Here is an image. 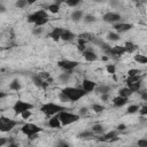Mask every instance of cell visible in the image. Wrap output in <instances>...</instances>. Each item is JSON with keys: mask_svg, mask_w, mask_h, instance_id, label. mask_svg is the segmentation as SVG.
<instances>
[{"mask_svg": "<svg viewBox=\"0 0 147 147\" xmlns=\"http://www.w3.org/2000/svg\"><path fill=\"white\" fill-rule=\"evenodd\" d=\"M63 30H64V29H62V28H54L53 31L49 33V37H51L53 40L57 41L59 39H61V34H62Z\"/></svg>", "mask_w": 147, "mask_h": 147, "instance_id": "cell-14", "label": "cell"}, {"mask_svg": "<svg viewBox=\"0 0 147 147\" xmlns=\"http://www.w3.org/2000/svg\"><path fill=\"white\" fill-rule=\"evenodd\" d=\"M83 56H84V59L87 62H93V61H96L98 60V55L93 51H88V49H85L83 52Z\"/></svg>", "mask_w": 147, "mask_h": 147, "instance_id": "cell-12", "label": "cell"}, {"mask_svg": "<svg viewBox=\"0 0 147 147\" xmlns=\"http://www.w3.org/2000/svg\"><path fill=\"white\" fill-rule=\"evenodd\" d=\"M134 61H137V62L140 63V64H146V63H147V57H146L145 55L137 54V55H134Z\"/></svg>", "mask_w": 147, "mask_h": 147, "instance_id": "cell-26", "label": "cell"}, {"mask_svg": "<svg viewBox=\"0 0 147 147\" xmlns=\"http://www.w3.org/2000/svg\"><path fill=\"white\" fill-rule=\"evenodd\" d=\"M21 83L17 80V79H14L10 84H9V90H11V91H20L21 90Z\"/></svg>", "mask_w": 147, "mask_h": 147, "instance_id": "cell-22", "label": "cell"}, {"mask_svg": "<svg viewBox=\"0 0 147 147\" xmlns=\"http://www.w3.org/2000/svg\"><path fill=\"white\" fill-rule=\"evenodd\" d=\"M92 131H93V133H102L103 132V126L101 124H94L92 126Z\"/></svg>", "mask_w": 147, "mask_h": 147, "instance_id": "cell-32", "label": "cell"}, {"mask_svg": "<svg viewBox=\"0 0 147 147\" xmlns=\"http://www.w3.org/2000/svg\"><path fill=\"white\" fill-rule=\"evenodd\" d=\"M83 16H84V14H83L82 10H75V11L71 14V18H72L75 22H79V21L83 18Z\"/></svg>", "mask_w": 147, "mask_h": 147, "instance_id": "cell-21", "label": "cell"}, {"mask_svg": "<svg viewBox=\"0 0 147 147\" xmlns=\"http://www.w3.org/2000/svg\"><path fill=\"white\" fill-rule=\"evenodd\" d=\"M26 5H28V1H26V0H17L16 3H15V6H16L17 8H23V7H25Z\"/></svg>", "mask_w": 147, "mask_h": 147, "instance_id": "cell-38", "label": "cell"}, {"mask_svg": "<svg viewBox=\"0 0 147 147\" xmlns=\"http://www.w3.org/2000/svg\"><path fill=\"white\" fill-rule=\"evenodd\" d=\"M132 93H133V92H132V91H131V90H130L127 86H126V87H123V88H121V90H119V95H121V96L129 98V96H130Z\"/></svg>", "mask_w": 147, "mask_h": 147, "instance_id": "cell-24", "label": "cell"}, {"mask_svg": "<svg viewBox=\"0 0 147 147\" xmlns=\"http://www.w3.org/2000/svg\"><path fill=\"white\" fill-rule=\"evenodd\" d=\"M102 60H103V61H107V60H108V57H107V56H103V57H102Z\"/></svg>", "mask_w": 147, "mask_h": 147, "instance_id": "cell-58", "label": "cell"}, {"mask_svg": "<svg viewBox=\"0 0 147 147\" xmlns=\"http://www.w3.org/2000/svg\"><path fill=\"white\" fill-rule=\"evenodd\" d=\"M47 17H48L47 11L44 10V9H40V10H37V11H34L33 14L29 15V16H28V22L34 23V22H37V21L40 20V18H47Z\"/></svg>", "mask_w": 147, "mask_h": 147, "instance_id": "cell-8", "label": "cell"}, {"mask_svg": "<svg viewBox=\"0 0 147 147\" xmlns=\"http://www.w3.org/2000/svg\"><path fill=\"white\" fill-rule=\"evenodd\" d=\"M38 75H39V77H40L42 80H46V82H47V80L51 78L49 74H48V72H45V71H41V72H39Z\"/></svg>", "mask_w": 147, "mask_h": 147, "instance_id": "cell-37", "label": "cell"}, {"mask_svg": "<svg viewBox=\"0 0 147 147\" xmlns=\"http://www.w3.org/2000/svg\"><path fill=\"white\" fill-rule=\"evenodd\" d=\"M138 146L140 147H147V140L146 139H141L138 141Z\"/></svg>", "mask_w": 147, "mask_h": 147, "instance_id": "cell-46", "label": "cell"}, {"mask_svg": "<svg viewBox=\"0 0 147 147\" xmlns=\"http://www.w3.org/2000/svg\"><path fill=\"white\" fill-rule=\"evenodd\" d=\"M106 70H107L108 74H110V75H115V72H116V67H115V64H107Z\"/></svg>", "mask_w": 147, "mask_h": 147, "instance_id": "cell-34", "label": "cell"}, {"mask_svg": "<svg viewBox=\"0 0 147 147\" xmlns=\"http://www.w3.org/2000/svg\"><path fill=\"white\" fill-rule=\"evenodd\" d=\"M138 46L131 41H126L125 45H124V49H125V53H133L134 51H137Z\"/></svg>", "mask_w": 147, "mask_h": 147, "instance_id": "cell-18", "label": "cell"}, {"mask_svg": "<svg viewBox=\"0 0 147 147\" xmlns=\"http://www.w3.org/2000/svg\"><path fill=\"white\" fill-rule=\"evenodd\" d=\"M65 108L60 106V105H56V103H53V102H47L45 105H42L40 107V111L47 116H53V115H56L57 113H60L61 110H64Z\"/></svg>", "mask_w": 147, "mask_h": 147, "instance_id": "cell-3", "label": "cell"}, {"mask_svg": "<svg viewBox=\"0 0 147 147\" xmlns=\"http://www.w3.org/2000/svg\"><path fill=\"white\" fill-rule=\"evenodd\" d=\"M83 20H84V22H86V23H91V22H94L96 18H95L93 15H85Z\"/></svg>", "mask_w": 147, "mask_h": 147, "instance_id": "cell-39", "label": "cell"}, {"mask_svg": "<svg viewBox=\"0 0 147 147\" xmlns=\"http://www.w3.org/2000/svg\"><path fill=\"white\" fill-rule=\"evenodd\" d=\"M16 125H17L16 121L6 116H0V132H9Z\"/></svg>", "mask_w": 147, "mask_h": 147, "instance_id": "cell-4", "label": "cell"}, {"mask_svg": "<svg viewBox=\"0 0 147 147\" xmlns=\"http://www.w3.org/2000/svg\"><path fill=\"white\" fill-rule=\"evenodd\" d=\"M32 108H33V105L32 103L26 102V101H23V100L16 101L15 105L13 106V109H14L15 114H17V115H21L25 110H31Z\"/></svg>", "mask_w": 147, "mask_h": 147, "instance_id": "cell-6", "label": "cell"}, {"mask_svg": "<svg viewBox=\"0 0 147 147\" xmlns=\"http://www.w3.org/2000/svg\"><path fill=\"white\" fill-rule=\"evenodd\" d=\"M131 1H133V2H139V0H131Z\"/></svg>", "mask_w": 147, "mask_h": 147, "instance_id": "cell-60", "label": "cell"}, {"mask_svg": "<svg viewBox=\"0 0 147 147\" xmlns=\"http://www.w3.org/2000/svg\"><path fill=\"white\" fill-rule=\"evenodd\" d=\"M124 53H125L124 46H114V47H110V51H109V54L114 56H121Z\"/></svg>", "mask_w": 147, "mask_h": 147, "instance_id": "cell-13", "label": "cell"}, {"mask_svg": "<svg viewBox=\"0 0 147 147\" xmlns=\"http://www.w3.org/2000/svg\"><path fill=\"white\" fill-rule=\"evenodd\" d=\"M117 131L119 132V131H124L125 129H126V126H125V124H119V125H117Z\"/></svg>", "mask_w": 147, "mask_h": 147, "instance_id": "cell-48", "label": "cell"}, {"mask_svg": "<svg viewBox=\"0 0 147 147\" xmlns=\"http://www.w3.org/2000/svg\"><path fill=\"white\" fill-rule=\"evenodd\" d=\"M48 125H49L52 129H57V127L61 126V122H60V119H59V117H57V114H56V115H53V116L49 118Z\"/></svg>", "mask_w": 147, "mask_h": 147, "instance_id": "cell-16", "label": "cell"}, {"mask_svg": "<svg viewBox=\"0 0 147 147\" xmlns=\"http://www.w3.org/2000/svg\"><path fill=\"white\" fill-rule=\"evenodd\" d=\"M61 92H63L70 101H78L79 99H82L83 96H85L87 94V92H85L83 88H78V87H64Z\"/></svg>", "mask_w": 147, "mask_h": 147, "instance_id": "cell-1", "label": "cell"}, {"mask_svg": "<svg viewBox=\"0 0 147 147\" xmlns=\"http://www.w3.org/2000/svg\"><path fill=\"white\" fill-rule=\"evenodd\" d=\"M32 80H33V83L38 86V87H40L41 88V86H42V83H44V80L39 77V75H34L33 77H32Z\"/></svg>", "mask_w": 147, "mask_h": 147, "instance_id": "cell-28", "label": "cell"}, {"mask_svg": "<svg viewBox=\"0 0 147 147\" xmlns=\"http://www.w3.org/2000/svg\"><path fill=\"white\" fill-rule=\"evenodd\" d=\"M95 87H96V83H95V82H93V80H91V79H86V78L83 79V82H82V88H83L85 92H87V93L93 92Z\"/></svg>", "mask_w": 147, "mask_h": 147, "instance_id": "cell-10", "label": "cell"}, {"mask_svg": "<svg viewBox=\"0 0 147 147\" xmlns=\"http://www.w3.org/2000/svg\"><path fill=\"white\" fill-rule=\"evenodd\" d=\"M78 49H79L80 52H84V51L86 49V46H85V45H78Z\"/></svg>", "mask_w": 147, "mask_h": 147, "instance_id": "cell-52", "label": "cell"}, {"mask_svg": "<svg viewBox=\"0 0 147 147\" xmlns=\"http://www.w3.org/2000/svg\"><path fill=\"white\" fill-rule=\"evenodd\" d=\"M21 131H22V133H24V134L30 139L32 136L38 134L39 132H41V131H42V129H41L40 126L36 125V124L26 123V124H24V125L21 127Z\"/></svg>", "mask_w": 147, "mask_h": 147, "instance_id": "cell-5", "label": "cell"}, {"mask_svg": "<svg viewBox=\"0 0 147 147\" xmlns=\"http://www.w3.org/2000/svg\"><path fill=\"white\" fill-rule=\"evenodd\" d=\"M5 96H7V93H6V92L0 91V99H2V98H5Z\"/></svg>", "mask_w": 147, "mask_h": 147, "instance_id": "cell-54", "label": "cell"}, {"mask_svg": "<svg viewBox=\"0 0 147 147\" xmlns=\"http://www.w3.org/2000/svg\"><path fill=\"white\" fill-rule=\"evenodd\" d=\"M94 90H95L96 93H99V94H103V93H110L111 87L108 86V85H101V86H99V87H95Z\"/></svg>", "mask_w": 147, "mask_h": 147, "instance_id": "cell-20", "label": "cell"}, {"mask_svg": "<svg viewBox=\"0 0 147 147\" xmlns=\"http://www.w3.org/2000/svg\"><path fill=\"white\" fill-rule=\"evenodd\" d=\"M109 99V93H103V94H101V100L102 101H107Z\"/></svg>", "mask_w": 147, "mask_h": 147, "instance_id": "cell-47", "label": "cell"}, {"mask_svg": "<svg viewBox=\"0 0 147 147\" xmlns=\"http://www.w3.org/2000/svg\"><path fill=\"white\" fill-rule=\"evenodd\" d=\"M140 110H139V113H140V115H142V116H145V115H147V106H142L141 108H139Z\"/></svg>", "mask_w": 147, "mask_h": 147, "instance_id": "cell-44", "label": "cell"}, {"mask_svg": "<svg viewBox=\"0 0 147 147\" xmlns=\"http://www.w3.org/2000/svg\"><path fill=\"white\" fill-rule=\"evenodd\" d=\"M28 1V5H32V3H34V2H37L38 0H26Z\"/></svg>", "mask_w": 147, "mask_h": 147, "instance_id": "cell-56", "label": "cell"}, {"mask_svg": "<svg viewBox=\"0 0 147 147\" xmlns=\"http://www.w3.org/2000/svg\"><path fill=\"white\" fill-rule=\"evenodd\" d=\"M47 9L51 11V13H53V14H56V13H59L60 11V5L59 3H52V5H49V6H47Z\"/></svg>", "mask_w": 147, "mask_h": 147, "instance_id": "cell-25", "label": "cell"}, {"mask_svg": "<svg viewBox=\"0 0 147 147\" xmlns=\"http://www.w3.org/2000/svg\"><path fill=\"white\" fill-rule=\"evenodd\" d=\"M57 117L61 122V125H70L75 122H77L79 118H80V115L78 114H74V113H69V111H65L64 110H61L60 113H57Z\"/></svg>", "mask_w": 147, "mask_h": 147, "instance_id": "cell-2", "label": "cell"}, {"mask_svg": "<svg viewBox=\"0 0 147 147\" xmlns=\"http://www.w3.org/2000/svg\"><path fill=\"white\" fill-rule=\"evenodd\" d=\"M93 1H95V2H100V1H102V0H93Z\"/></svg>", "mask_w": 147, "mask_h": 147, "instance_id": "cell-59", "label": "cell"}, {"mask_svg": "<svg viewBox=\"0 0 147 147\" xmlns=\"http://www.w3.org/2000/svg\"><path fill=\"white\" fill-rule=\"evenodd\" d=\"M31 115H32L31 110H25V111H23V113L21 114V116H22L23 119H29V118L31 117Z\"/></svg>", "mask_w": 147, "mask_h": 147, "instance_id": "cell-42", "label": "cell"}, {"mask_svg": "<svg viewBox=\"0 0 147 147\" xmlns=\"http://www.w3.org/2000/svg\"><path fill=\"white\" fill-rule=\"evenodd\" d=\"M140 93H141V99L144 101H146L147 100V92H140Z\"/></svg>", "mask_w": 147, "mask_h": 147, "instance_id": "cell-50", "label": "cell"}, {"mask_svg": "<svg viewBox=\"0 0 147 147\" xmlns=\"http://www.w3.org/2000/svg\"><path fill=\"white\" fill-rule=\"evenodd\" d=\"M92 110L94 113H102L105 110V106H101V105H98V103H93L92 105Z\"/></svg>", "mask_w": 147, "mask_h": 147, "instance_id": "cell-30", "label": "cell"}, {"mask_svg": "<svg viewBox=\"0 0 147 147\" xmlns=\"http://www.w3.org/2000/svg\"><path fill=\"white\" fill-rule=\"evenodd\" d=\"M5 144H7V139L6 138H0V146H2Z\"/></svg>", "mask_w": 147, "mask_h": 147, "instance_id": "cell-53", "label": "cell"}, {"mask_svg": "<svg viewBox=\"0 0 147 147\" xmlns=\"http://www.w3.org/2000/svg\"><path fill=\"white\" fill-rule=\"evenodd\" d=\"M78 38H82V39H84V40H86V41H91V40H93V36H92L91 33H87V32L80 33V34L78 36Z\"/></svg>", "mask_w": 147, "mask_h": 147, "instance_id": "cell-31", "label": "cell"}, {"mask_svg": "<svg viewBox=\"0 0 147 147\" xmlns=\"http://www.w3.org/2000/svg\"><path fill=\"white\" fill-rule=\"evenodd\" d=\"M78 64L79 63L77 61H72V60H61V61L57 62V65L61 69H63L64 71H71L75 68H77Z\"/></svg>", "mask_w": 147, "mask_h": 147, "instance_id": "cell-7", "label": "cell"}, {"mask_svg": "<svg viewBox=\"0 0 147 147\" xmlns=\"http://www.w3.org/2000/svg\"><path fill=\"white\" fill-rule=\"evenodd\" d=\"M59 98H60V100H61V101H63V102H68V101H70V100H69V98H68L63 92H60Z\"/></svg>", "mask_w": 147, "mask_h": 147, "instance_id": "cell-43", "label": "cell"}, {"mask_svg": "<svg viewBox=\"0 0 147 147\" xmlns=\"http://www.w3.org/2000/svg\"><path fill=\"white\" fill-rule=\"evenodd\" d=\"M79 113H80V115H85V114L87 113V108H86V107H83V108H80Z\"/></svg>", "mask_w": 147, "mask_h": 147, "instance_id": "cell-49", "label": "cell"}, {"mask_svg": "<svg viewBox=\"0 0 147 147\" xmlns=\"http://www.w3.org/2000/svg\"><path fill=\"white\" fill-rule=\"evenodd\" d=\"M48 22V17L47 18H40V20H38L37 22H34V24H36V26H42L44 24H46Z\"/></svg>", "mask_w": 147, "mask_h": 147, "instance_id": "cell-40", "label": "cell"}, {"mask_svg": "<svg viewBox=\"0 0 147 147\" xmlns=\"http://www.w3.org/2000/svg\"><path fill=\"white\" fill-rule=\"evenodd\" d=\"M64 1H65V3H67L69 7H76L77 5L80 3L82 0H64Z\"/></svg>", "mask_w": 147, "mask_h": 147, "instance_id": "cell-36", "label": "cell"}, {"mask_svg": "<svg viewBox=\"0 0 147 147\" xmlns=\"http://www.w3.org/2000/svg\"><path fill=\"white\" fill-rule=\"evenodd\" d=\"M87 41L86 40H84V39H82V38H78V45H85Z\"/></svg>", "mask_w": 147, "mask_h": 147, "instance_id": "cell-51", "label": "cell"}, {"mask_svg": "<svg viewBox=\"0 0 147 147\" xmlns=\"http://www.w3.org/2000/svg\"><path fill=\"white\" fill-rule=\"evenodd\" d=\"M114 29L116 32H126L129 31L130 29H132V24H129V23H114Z\"/></svg>", "mask_w": 147, "mask_h": 147, "instance_id": "cell-11", "label": "cell"}, {"mask_svg": "<svg viewBox=\"0 0 147 147\" xmlns=\"http://www.w3.org/2000/svg\"><path fill=\"white\" fill-rule=\"evenodd\" d=\"M139 106L138 105H131V106H129V108H127V113L129 114H134V113H137L138 110H139Z\"/></svg>", "mask_w": 147, "mask_h": 147, "instance_id": "cell-35", "label": "cell"}, {"mask_svg": "<svg viewBox=\"0 0 147 147\" xmlns=\"http://www.w3.org/2000/svg\"><path fill=\"white\" fill-rule=\"evenodd\" d=\"M78 137H79V138H84V139L92 138V137H93V131H84V132H82Z\"/></svg>", "mask_w": 147, "mask_h": 147, "instance_id": "cell-33", "label": "cell"}, {"mask_svg": "<svg viewBox=\"0 0 147 147\" xmlns=\"http://www.w3.org/2000/svg\"><path fill=\"white\" fill-rule=\"evenodd\" d=\"M142 79V75H134V76H129L127 79H126V83H136V82H139Z\"/></svg>", "mask_w": 147, "mask_h": 147, "instance_id": "cell-27", "label": "cell"}, {"mask_svg": "<svg viewBox=\"0 0 147 147\" xmlns=\"http://www.w3.org/2000/svg\"><path fill=\"white\" fill-rule=\"evenodd\" d=\"M126 102H127V98H125V96L118 95L113 99V103L115 107H123L124 105H126Z\"/></svg>", "mask_w": 147, "mask_h": 147, "instance_id": "cell-15", "label": "cell"}, {"mask_svg": "<svg viewBox=\"0 0 147 147\" xmlns=\"http://www.w3.org/2000/svg\"><path fill=\"white\" fill-rule=\"evenodd\" d=\"M5 11H6V8L2 5H0V13H5Z\"/></svg>", "mask_w": 147, "mask_h": 147, "instance_id": "cell-55", "label": "cell"}, {"mask_svg": "<svg viewBox=\"0 0 147 147\" xmlns=\"http://www.w3.org/2000/svg\"><path fill=\"white\" fill-rule=\"evenodd\" d=\"M70 76H71V71H64L63 74H61V75L59 76V79H60L62 83H67V82L69 80Z\"/></svg>", "mask_w": 147, "mask_h": 147, "instance_id": "cell-23", "label": "cell"}, {"mask_svg": "<svg viewBox=\"0 0 147 147\" xmlns=\"http://www.w3.org/2000/svg\"><path fill=\"white\" fill-rule=\"evenodd\" d=\"M33 34H40L41 32H42V28H40V26H36L34 29H33Z\"/></svg>", "mask_w": 147, "mask_h": 147, "instance_id": "cell-45", "label": "cell"}, {"mask_svg": "<svg viewBox=\"0 0 147 147\" xmlns=\"http://www.w3.org/2000/svg\"><path fill=\"white\" fill-rule=\"evenodd\" d=\"M107 38L110 41H117V40H119V34L118 33H115V32H109L107 34Z\"/></svg>", "mask_w": 147, "mask_h": 147, "instance_id": "cell-29", "label": "cell"}, {"mask_svg": "<svg viewBox=\"0 0 147 147\" xmlns=\"http://www.w3.org/2000/svg\"><path fill=\"white\" fill-rule=\"evenodd\" d=\"M59 145H60V146H68V144H67V142H60Z\"/></svg>", "mask_w": 147, "mask_h": 147, "instance_id": "cell-57", "label": "cell"}, {"mask_svg": "<svg viewBox=\"0 0 147 147\" xmlns=\"http://www.w3.org/2000/svg\"><path fill=\"white\" fill-rule=\"evenodd\" d=\"M102 20L107 23H116L121 20V15L117 13H114V11H108V13L103 14Z\"/></svg>", "mask_w": 147, "mask_h": 147, "instance_id": "cell-9", "label": "cell"}, {"mask_svg": "<svg viewBox=\"0 0 147 147\" xmlns=\"http://www.w3.org/2000/svg\"><path fill=\"white\" fill-rule=\"evenodd\" d=\"M126 85H127V87H129L133 93H134V92H139L140 86H141V80L136 82V83H126Z\"/></svg>", "mask_w": 147, "mask_h": 147, "instance_id": "cell-19", "label": "cell"}, {"mask_svg": "<svg viewBox=\"0 0 147 147\" xmlns=\"http://www.w3.org/2000/svg\"><path fill=\"white\" fill-rule=\"evenodd\" d=\"M75 37H76L75 33H72L71 31H69L67 29H64L63 32H62V34H61V39L64 40V41H71V40H74Z\"/></svg>", "mask_w": 147, "mask_h": 147, "instance_id": "cell-17", "label": "cell"}, {"mask_svg": "<svg viewBox=\"0 0 147 147\" xmlns=\"http://www.w3.org/2000/svg\"><path fill=\"white\" fill-rule=\"evenodd\" d=\"M140 74H141V70H139V69H129V71H127L129 76H134V75H140Z\"/></svg>", "mask_w": 147, "mask_h": 147, "instance_id": "cell-41", "label": "cell"}]
</instances>
